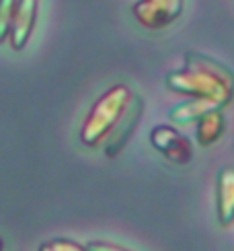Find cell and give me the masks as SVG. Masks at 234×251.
<instances>
[{"label":"cell","instance_id":"8fae6325","mask_svg":"<svg viewBox=\"0 0 234 251\" xmlns=\"http://www.w3.org/2000/svg\"><path fill=\"white\" fill-rule=\"evenodd\" d=\"M146 2H150L154 8L164 13L171 21H175L183 10V0H146Z\"/></svg>","mask_w":234,"mask_h":251},{"label":"cell","instance_id":"9c48e42d","mask_svg":"<svg viewBox=\"0 0 234 251\" xmlns=\"http://www.w3.org/2000/svg\"><path fill=\"white\" fill-rule=\"evenodd\" d=\"M134 17L138 23L144 25L146 29H163L173 23L164 13H161V10L154 8L150 2H146V0H140V2L134 4Z\"/></svg>","mask_w":234,"mask_h":251},{"label":"cell","instance_id":"8992f818","mask_svg":"<svg viewBox=\"0 0 234 251\" xmlns=\"http://www.w3.org/2000/svg\"><path fill=\"white\" fill-rule=\"evenodd\" d=\"M218 223L222 226L234 223V167H224L218 175Z\"/></svg>","mask_w":234,"mask_h":251},{"label":"cell","instance_id":"30bf717a","mask_svg":"<svg viewBox=\"0 0 234 251\" xmlns=\"http://www.w3.org/2000/svg\"><path fill=\"white\" fill-rule=\"evenodd\" d=\"M19 0H0V41L8 37L10 23H13V15Z\"/></svg>","mask_w":234,"mask_h":251},{"label":"cell","instance_id":"ba28073f","mask_svg":"<svg viewBox=\"0 0 234 251\" xmlns=\"http://www.w3.org/2000/svg\"><path fill=\"white\" fill-rule=\"evenodd\" d=\"M224 134V116L222 109H214L197 120V142L199 146H211Z\"/></svg>","mask_w":234,"mask_h":251},{"label":"cell","instance_id":"7c38bea8","mask_svg":"<svg viewBox=\"0 0 234 251\" xmlns=\"http://www.w3.org/2000/svg\"><path fill=\"white\" fill-rule=\"evenodd\" d=\"M47 243L54 251H89L87 245L70 241V239H54V241H47Z\"/></svg>","mask_w":234,"mask_h":251},{"label":"cell","instance_id":"5bb4252c","mask_svg":"<svg viewBox=\"0 0 234 251\" xmlns=\"http://www.w3.org/2000/svg\"><path fill=\"white\" fill-rule=\"evenodd\" d=\"M37 251H54V249L49 247V243H44V245H41V247H39Z\"/></svg>","mask_w":234,"mask_h":251},{"label":"cell","instance_id":"9a60e30c","mask_svg":"<svg viewBox=\"0 0 234 251\" xmlns=\"http://www.w3.org/2000/svg\"><path fill=\"white\" fill-rule=\"evenodd\" d=\"M4 249V243H2V239H0V251H2Z\"/></svg>","mask_w":234,"mask_h":251},{"label":"cell","instance_id":"6da1fadb","mask_svg":"<svg viewBox=\"0 0 234 251\" xmlns=\"http://www.w3.org/2000/svg\"><path fill=\"white\" fill-rule=\"evenodd\" d=\"M166 87L187 97L210 99L224 107L234 95V76L218 62L189 54L187 68L166 76Z\"/></svg>","mask_w":234,"mask_h":251},{"label":"cell","instance_id":"3957f363","mask_svg":"<svg viewBox=\"0 0 234 251\" xmlns=\"http://www.w3.org/2000/svg\"><path fill=\"white\" fill-rule=\"evenodd\" d=\"M150 142L154 149L175 165H185L191 161V142L171 126H158L150 132Z\"/></svg>","mask_w":234,"mask_h":251},{"label":"cell","instance_id":"7a4b0ae2","mask_svg":"<svg viewBox=\"0 0 234 251\" xmlns=\"http://www.w3.org/2000/svg\"><path fill=\"white\" fill-rule=\"evenodd\" d=\"M132 101V93L125 85H115L97 99L89 118L80 130V140L87 146H97L109 136Z\"/></svg>","mask_w":234,"mask_h":251},{"label":"cell","instance_id":"5b68a950","mask_svg":"<svg viewBox=\"0 0 234 251\" xmlns=\"http://www.w3.org/2000/svg\"><path fill=\"white\" fill-rule=\"evenodd\" d=\"M138 120H140V101L132 97L130 105H127V109L123 111V116L119 118V122L115 124V128L109 132V142H107V149H105L107 156H115L123 149L127 136L132 134Z\"/></svg>","mask_w":234,"mask_h":251},{"label":"cell","instance_id":"52a82bcc","mask_svg":"<svg viewBox=\"0 0 234 251\" xmlns=\"http://www.w3.org/2000/svg\"><path fill=\"white\" fill-rule=\"evenodd\" d=\"M214 109H222L218 103L210 101V99H199V97H191L189 101L181 103V105L173 107L171 109V120L175 124H189V122H197L201 116H206V113L214 111Z\"/></svg>","mask_w":234,"mask_h":251},{"label":"cell","instance_id":"277c9868","mask_svg":"<svg viewBox=\"0 0 234 251\" xmlns=\"http://www.w3.org/2000/svg\"><path fill=\"white\" fill-rule=\"evenodd\" d=\"M37 4H39V0H19L17 2L13 23H10V31H8L10 44H13L15 50H23L27 46L31 31L35 27Z\"/></svg>","mask_w":234,"mask_h":251},{"label":"cell","instance_id":"4fadbf2b","mask_svg":"<svg viewBox=\"0 0 234 251\" xmlns=\"http://www.w3.org/2000/svg\"><path fill=\"white\" fill-rule=\"evenodd\" d=\"M89 251H130L121 245H113V243H105V241H91L87 245Z\"/></svg>","mask_w":234,"mask_h":251}]
</instances>
